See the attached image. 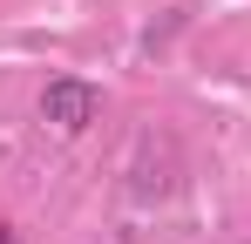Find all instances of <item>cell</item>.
Wrapping results in <instances>:
<instances>
[{
    "mask_svg": "<svg viewBox=\"0 0 251 244\" xmlns=\"http://www.w3.org/2000/svg\"><path fill=\"white\" fill-rule=\"evenodd\" d=\"M41 116L54 122L61 136H82L88 122L102 116V88H88V81L61 75V81H48V88H41Z\"/></svg>",
    "mask_w": 251,
    "mask_h": 244,
    "instance_id": "obj_1",
    "label": "cell"
}]
</instances>
